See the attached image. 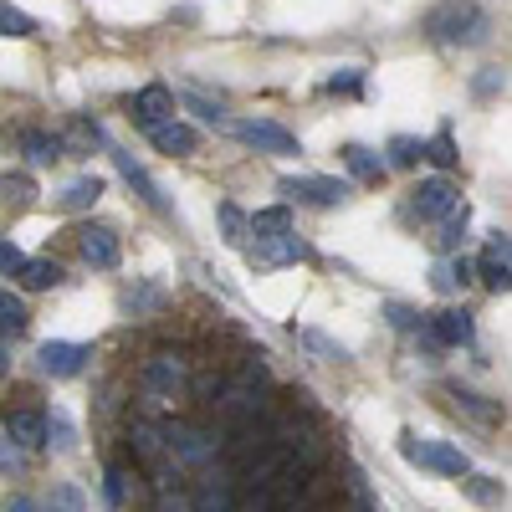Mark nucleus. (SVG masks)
Here are the masks:
<instances>
[{"label":"nucleus","instance_id":"f3484780","mask_svg":"<svg viewBox=\"0 0 512 512\" xmlns=\"http://www.w3.org/2000/svg\"><path fill=\"white\" fill-rule=\"evenodd\" d=\"M21 149H26L31 164H57V159H67V144H62L57 134H21Z\"/></svg>","mask_w":512,"mask_h":512},{"label":"nucleus","instance_id":"a878e982","mask_svg":"<svg viewBox=\"0 0 512 512\" xmlns=\"http://www.w3.org/2000/svg\"><path fill=\"white\" fill-rule=\"evenodd\" d=\"M461 236H466V205H456V210H446L441 216V246H461Z\"/></svg>","mask_w":512,"mask_h":512},{"label":"nucleus","instance_id":"dca6fc26","mask_svg":"<svg viewBox=\"0 0 512 512\" xmlns=\"http://www.w3.org/2000/svg\"><path fill=\"white\" fill-rule=\"evenodd\" d=\"M16 277H21V287H31V292L62 287V267H57V262H47V256H26V262L16 267Z\"/></svg>","mask_w":512,"mask_h":512},{"label":"nucleus","instance_id":"a211bd4d","mask_svg":"<svg viewBox=\"0 0 512 512\" xmlns=\"http://www.w3.org/2000/svg\"><path fill=\"white\" fill-rule=\"evenodd\" d=\"M98 195H103V180L98 175H82V180H72L67 190H62V210H88V205H98Z\"/></svg>","mask_w":512,"mask_h":512},{"label":"nucleus","instance_id":"f704fd0d","mask_svg":"<svg viewBox=\"0 0 512 512\" xmlns=\"http://www.w3.org/2000/svg\"><path fill=\"white\" fill-rule=\"evenodd\" d=\"M52 431H57V446H62V451H72V425H67L62 415L52 420Z\"/></svg>","mask_w":512,"mask_h":512},{"label":"nucleus","instance_id":"c85d7f7f","mask_svg":"<svg viewBox=\"0 0 512 512\" xmlns=\"http://www.w3.org/2000/svg\"><path fill=\"white\" fill-rule=\"evenodd\" d=\"M420 154L431 159V164H441V169L456 164V144H451V134H441V139H431V144H420Z\"/></svg>","mask_w":512,"mask_h":512},{"label":"nucleus","instance_id":"9b49d317","mask_svg":"<svg viewBox=\"0 0 512 512\" xmlns=\"http://www.w3.org/2000/svg\"><path fill=\"white\" fill-rule=\"evenodd\" d=\"M134 123L139 128H154V123H164V118H175V93L164 88V82H149L144 93H134Z\"/></svg>","mask_w":512,"mask_h":512},{"label":"nucleus","instance_id":"2eb2a0df","mask_svg":"<svg viewBox=\"0 0 512 512\" xmlns=\"http://www.w3.org/2000/svg\"><path fill=\"white\" fill-rule=\"evenodd\" d=\"M113 164L123 169V180H128V185H134V190H139V195H144V200H149V205L159 210V216H169V205H164V195H159V185H154V180H149V175H144V169H139L134 159H128L123 149H113Z\"/></svg>","mask_w":512,"mask_h":512},{"label":"nucleus","instance_id":"e433bc0d","mask_svg":"<svg viewBox=\"0 0 512 512\" xmlns=\"http://www.w3.org/2000/svg\"><path fill=\"white\" fill-rule=\"evenodd\" d=\"M57 502H62V512H82V502H77V492H72V487H62V492H57Z\"/></svg>","mask_w":512,"mask_h":512},{"label":"nucleus","instance_id":"f03ea898","mask_svg":"<svg viewBox=\"0 0 512 512\" xmlns=\"http://www.w3.org/2000/svg\"><path fill=\"white\" fill-rule=\"evenodd\" d=\"M231 139H241L246 149H256V154H303V144H297V134H287L282 123H267V118H226L221 123Z\"/></svg>","mask_w":512,"mask_h":512},{"label":"nucleus","instance_id":"7c9ffc66","mask_svg":"<svg viewBox=\"0 0 512 512\" xmlns=\"http://www.w3.org/2000/svg\"><path fill=\"white\" fill-rule=\"evenodd\" d=\"M0 472H21V446L16 441H0Z\"/></svg>","mask_w":512,"mask_h":512},{"label":"nucleus","instance_id":"c756f323","mask_svg":"<svg viewBox=\"0 0 512 512\" xmlns=\"http://www.w3.org/2000/svg\"><path fill=\"white\" fill-rule=\"evenodd\" d=\"M390 154H395V164H400V169H410V164L420 159V139H395V144H390Z\"/></svg>","mask_w":512,"mask_h":512},{"label":"nucleus","instance_id":"f8f14e48","mask_svg":"<svg viewBox=\"0 0 512 512\" xmlns=\"http://www.w3.org/2000/svg\"><path fill=\"white\" fill-rule=\"evenodd\" d=\"M149 139H154V149L159 154H195V144H200V134H195V128L190 123H175V118H164V123H154L149 128Z\"/></svg>","mask_w":512,"mask_h":512},{"label":"nucleus","instance_id":"c9c22d12","mask_svg":"<svg viewBox=\"0 0 512 512\" xmlns=\"http://www.w3.org/2000/svg\"><path fill=\"white\" fill-rule=\"evenodd\" d=\"M328 88H333V93H354V88H359V72H349V77H333Z\"/></svg>","mask_w":512,"mask_h":512},{"label":"nucleus","instance_id":"b1692460","mask_svg":"<svg viewBox=\"0 0 512 512\" xmlns=\"http://www.w3.org/2000/svg\"><path fill=\"white\" fill-rule=\"evenodd\" d=\"M431 282H436V292H456V287L472 282V267H466V262H441L431 272Z\"/></svg>","mask_w":512,"mask_h":512},{"label":"nucleus","instance_id":"39448f33","mask_svg":"<svg viewBox=\"0 0 512 512\" xmlns=\"http://www.w3.org/2000/svg\"><path fill=\"white\" fill-rule=\"evenodd\" d=\"M185 379H190V364H185L180 354H154V359L144 364V390L159 395V400L180 395V390H185Z\"/></svg>","mask_w":512,"mask_h":512},{"label":"nucleus","instance_id":"aec40b11","mask_svg":"<svg viewBox=\"0 0 512 512\" xmlns=\"http://www.w3.org/2000/svg\"><path fill=\"white\" fill-rule=\"evenodd\" d=\"M297 338H303V349H313L323 364H344V359H349V349H344V344H333V338H323L318 328H303Z\"/></svg>","mask_w":512,"mask_h":512},{"label":"nucleus","instance_id":"4c0bfd02","mask_svg":"<svg viewBox=\"0 0 512 512\" xmlns=\"http://www.w3.org/2000/svg\"><path fill=\"white\" fill-rule=\"evenodd\" d=\"M6 512H41V507H36V502H31V497H16V502H11V507H6Z\"/></svg>","mask_w":512,"mask_h":512},{"label":"nucleus","instance_id":"423d86ee","mask_svg":"<svg viewBox=\"0 0 512 512\" xmlns=\"http://www.w3.org/2000/svg\"><path fill=\"white\" fill-rule=\"evenodd\" d=\"M246 256H251L256 267H287V262H297V256H308V246L297 241L292 231H272V236L246 241Z\"/></svg>","mask_w":512,"mask_h":512},{"label":"nucleus","instance_id":"412c9836","mask_svg":"<svg viewBox=\"0 0 512 512\" xmlns=\"http://www.w3.org/2000/svg\"><path fill=\"white\" fill-rule=\"evenodd\" d=\"M344 164L354 169L359 180H379V175H384V164H379V154H369L364 144H349V149H344Z\"/></svg>","mask_w":512,"mask_h":512},{"label":"nucleus","instance_id":"0eeeda50","mask_svg":"<svg viewBox=\"0 0 512 512\" xmlns=\"http://www.w3.org/2000/svg\"><path fill=\"white\" fill-rule=\"evenodd\" d=\"M282 195H297L308 205H344L349 185L344 180H328V175H303V180H282Z\"/></svg>","mask_w":512,"mask_h":512},{"label":"nucleus","instance_id":"ddd939ff","mask_svg":"<svg viewBox=\"0 0 512 512\" xmlns=\"http://www.w3.org/2000/svg\"><path fill=\"white\" fill-rule=\"evenodd\" d=\"M431 338L446 349H461V344H472V313H461V308H446L431 318Z\"/></svg>","mask_w":512,"mask_h":512},{"label":"nucleus","instance_id":"6e6552de","mask_svg":"<svg viewBox=\"0 0 512 512\" xmlns=\"http://www.w3.org/2000/svg\"><path fill=\"white\" fill-rule=\"evenodd\" d=\"M41 369H47L52 379H77L82 364H88V349L82 344H67V338H52V344H41Z\"/></svg>","mask_w":512,"mask_h":512},{"label":"nucleus","instance_id":"bb28decb","mask_svg":"<svg viewBox=\"0 0 512 512\" xmlns=\"http://www.w3.org/2000/svg\"><path fill=\"white\" fill-rule=\"evenodd\" d=\"M0 195L16 200V205H31V200H36V185H31L26 175H0Z\"/></svg>","mask_w":512,"mask_h":512},{"label":"nucleus","instance_id":"72a5a7b5","mask_svg":"<svg viewBox=\"0 0 512 512\" xmlns=\"http://www.w3.org/2000/svg\"><path fill=\"white\" fill-rule=\"evenodd\" d=\"M390 323H395V328H420V318H415L410 308H390Z\"/></svg>","mask_w":512,"mask_h":512},{"label":"nucleus","instance_id":"4be33fe9","mask_svg":"<svg viewBox=\"0 0 512 512\" xmlns=\"http://www.w3.org/2000/svg\"><path fill=\"white\" fill-rule=\"evenodd\" d=\"M221 231H226V246H246V241H251V221L241 216L231 200L221 205Z\"/></svg>","mask_w":512,"mask_h":512},{"label":"nucleus","instance_id":"393cba45","mask_svg":"<svg viewBox=\"0 0 512 512\" xmlns=\"http://www.w3.org/2000/svg\"><path fill=\"white\" fill-rule=\"evenodd\" d=\"M272 231H292L287 210H256L251 216V236H272Z\"/></svg>","mask_w":512,"mask_h":512},{"label":"nucleus","instance_id":"5701e85b","mask_svg":"<svg viewBox=\"0 0 512 512\" xmlns=\"http://www.w3.org/2000/svg\"><path fill=\"white\" fill-rule=\"evenodd\" d=\"M0 36H36V21L21 11V6H6V0H0Z\"/></svg>","mask_w":512,"mask_h":512},{"label":"nucleus","instance_id":"20e7f679","mask_svg":"<svg viewBox=\"0 0 512 512\" xmlns=\"http://www.w3.org/2000/svg\"><path fill=\"white\" fill-rule=\"evenodd\" d=\"M0 425H6V436H11L21 451L47 446V415L31 410V405H0Z\"/></svg>","mask_w":512,"mask_h":512},{"label":"nucleus","instance_id":"cd10ccee","mask_svg":"<svg viewBox=\"0 0 512 512\" xmlns=\"http://www.w3.org/2000/svg\"><path fill=\"white\" fill-rule=\"evenodd\" d=\"M466 497L482 502V507H502V487H492V477H472V482H461Z\"/></svg>","mask_w":512,"mask_h":512},{"label":"nucleus","instance_id":"473e14b6","mask_svg":"<svg viewBox=\"0 0 512 512\" xmlns=\"http://www.w3.org/2000/svg\"><path fill=\"white\" fill-rule=\"evenodd\" d=\"M103 497H108V507H113V512L123 507V477H118V472H108V487H103Z\"/></svg>","mask_w":512,"mask_h":512},{"label":"nucleus","instance_id":"7ed1b4c3","mask_svg":"<svg viewBox=\"0 0 512 512\" xmlns=\"http://www.w3.org/2000/svg\"><path fill=\"white\" fill-rule=\"evenodd\" d=\"M400 451H405L410 466H425V472H441V477H466V472H472L466 451H456L451 441H420V436H405Z\"/></svg>","mask_w":512,"mask_h":512},{"label":"nucleus","instance_id":"9d476101","mask_svg":"<svg viewBox=\"0 0 512 512\" xmlns=\"http://www.w3.org/2000/svg\"><path fill=\"white\" fill-rule=\"evenodd\" d=\"M77 251H82V262L88 267H118V236L108 226H82L77 231Z\"/></svg>","mask_w":512,"mask_h":512},{"label":"nucleus","instance_id":"6ab92c4d","mask_svg":"<svg viewBox=\"0 0 512 512\" xmlns=\"http://www.w3.org/2000/svg\"><path fill=\"white\" fill-rule=\"evenodd\" d=\"M26 323H31L26 303H21L16 292H6V287H0V333H26Z\"/></svg>","mask_w":512,"mask_h":512},{"label":"nucleus","instance_id":"2f4dec72","mask_svg":"<svg viewBox=\"0 0 512 512\" xmlns=\"http://www.w3.org/2000/svg\"><path fill=\"white\" fill-rule=\"evenodd\" d=\"M21 262H26V256H21V251H16L11 241H0V272H16Z\"/></svg>","mask_w":512,"mask_h":512},{"label":"nucleus","instance_id":"f257e3e1","mask_svg":"<svg viewBox=\"0 0 512 512\" xmlns=\"http://www.w3.org/2000/svg\"><path fill=\"white\" fill-rule=\"evenodd\" d=\"M425 36L441 41V47H472V41L487 36V16L477 0H446L425 16Z\"/></svg>","mask_w":512,"mask_h":512},{"label":"nucleus","instance_id":"58836bf2","mask_svg":"<svg viewBox=\"0 0 512 512\" xmlns=\"http://www.w3.org/2000/svg\"><path fill=\"white\" fill-rule=\"evenodd\" d=\"M6 369H11V359H6V349H0V379H6Z\"/></svg>","mask_w":512,"mask_h":512},{"label":"nucleus","instance_id":"4468645a","mask_svg":"<svg viewBox=\"0 0 512 512\" xmlns=\"http://www.w3.org/2000/svg\"><path fill=\"white\" fill-rule=\"evenodd\" d=\"M477 272H482V287H492V292H507V236H502V231L487 241V251H482Z\"/></svg>","mask_w":512,"mask_h":512},{"label":"nucleus","instance_id":"1a4fd4ad","mask_svg":"<svg viewBox=\"0 0 512 512\" xmlns=\"http://www.w3.org/2000/svg\"><path fill=\"white\" fill-rule=\"evenodd\" d=\"M461 205V190L451 185V180H425L420 190H415V216L420 221H441L446 210H456Z\"/></svg>","mask_w":512,"mask_h":512}]
</instances>
